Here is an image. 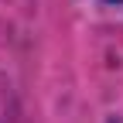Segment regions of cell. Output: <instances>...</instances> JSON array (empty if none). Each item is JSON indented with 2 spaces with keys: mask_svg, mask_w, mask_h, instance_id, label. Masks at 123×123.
I'll return each mask as SVG.
<instances>
[{
  "mask_svg": "<svg viewBox=\"0 0 123 123\" xmlns=\"http://www.w3.org/2000/svg\"><path fill=\"white\" fill-rule=\"evenodd\" d=\"M113 4H120V0H113Z\"/></svg>",
  "mask_w": 123,
  "mask_h": 123,
  "instance_id": "cell-1",
  "label": "cell"
}]
</instances>
